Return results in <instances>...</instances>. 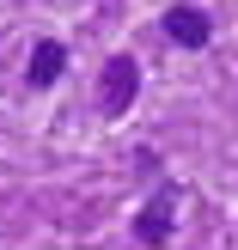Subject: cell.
<instances>
[{"instance_id":"cell-1","label":"cell","mask_w":238,"mask_h":250,"mask_svg":"<svg viewBox=\"0 0 238 250\" xmlns=\"http://www.w3.org/2000/svg\"><path fill=\"white\" fill-rule=\"evenodd\" d=\"M134 92H141V67H134L129 55H110L104 73H98V110H104V116H122V110L134 104Z\"/></svg>"},{"instance_id":"cell-2","label":"cell","mask_w":238,"mask_h":250,"mask_svg":"<svg viewBox=\"0 0 238 250\" xmlns=\"http://www.w3.org/2000/svg\"><path fill=\"white\" fill-rule=\"evenodd\" d=\"M171 226H177V189H153V202L141 208V220H134V238L147 250H159L171 238Z\"/></svg>"},{"instance_id":"cell-3","label":"cell","mask_w":238,"mask_h":250,"mask_svg":"<svg viewBox=\"0 0 238 250\" xmlns=\"http://www.w3.org/2000/svg\"><path fill=\"white\" fill-rule=\"evenodd\" d=\"M165 37H171L177 49H202L208 37H214V19H208L202 6H171V12H165Z\"/></svg>"},{"instance_id":"cell-4","label":"cell","mask_w":238,"mask_h":250,"mask_svg":"<svg viewBox=\"0 0 238 250\" xmlns=\"http://www.w3.org/2000/svg\"><path fill=\"white\" fill-rule=\"evenodd\" d=\"M61 73H67V49H61L55 37H43V43L31 49V67H24V80H31L37 92H49V85H55Z\"/></svg>"}]
</instances>
